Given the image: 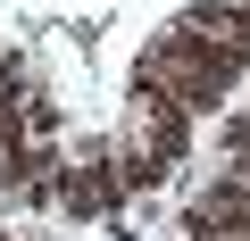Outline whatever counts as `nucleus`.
<instances>
[{
	"label": "nucleus",
	"instance_id": "f257e3e1",
	"mask_svg": "<svg viewBox=\"0 0 250 241\" xmlns=\"http://www.w3.org/2000/svg\"><path fill=\"white\" fill-rule=\"evenodd\" d=\"M134 75H142V83H167L192 116H208V108H217V100H225L250 67H242L225 42H208V34H192V25L175 17V25H159V34L134 50Z\"/></svg>",
	"mask_w": 250,
	"mask_h": 241
},
{
	"label": "nucleus",
	"instance_id": "f03ea898",
	"mask_svg": "<svg viewBox=\"0 0 250 241\" xmlns=\"http://www.w3.org/2000/svg\"><path fill=\"white\" fill-rule=\"evenodd\" d=\"M17 200H34V208H50V216H75V224H92V216H117L125 200V167H117V150H75V158H59L42 183H25Z\"/></svg>",
	"mask_w": 250,
	"mask_h": 241
},
{
	"label": "nucleus",
	"instance_id": "7ed1b4c3",
	"mask_svg": "<svg viewBox=\"0 0 250 241\" xmlns=\"http://www.w3.org/2000/svg\"><path fill=\"white\" fill-rule=\"evenodd\" d=\"M192 125H200V116H192L167 83L125 75V133H134V142H150L159 158H192Z\"/></svg>",
	"mask_w": 250,
	"mask_h": 241
},
{
	"label": "nucleus",
	"instance_id": "20e7f679",
	"mask_svg": "<svg viewBox=\"0 0 250 241\" xmlns=\"http://www.w3.org/2000/svg\"><path fill=\"white\" fill-rule=\"evenodd\" d=\"M192 34H208V42H225L242 67H250V9H242V0H192V9H175Z\"/></svg>",
	"mask_w": 250,
	"mask_h": 241
},
{
	"label": "nucleus",
	"instance_id": "39448f33",
	"mask_svg": "<svg viewBox=\"0 0 250 241\" xmlns=\"http://www.w3.org/2000/svg\"><path fill=\"white\" fill-rule=\"evenodd\" d=\"M59 158H67L59 142H34V133H25L17 150H0V191H25V183H42V175H50Z\"/></svg>",
	"mask_w": 250,
	"mask_h": 241
},
{
	"label": "nucleus",
	"instance_id": "423d86ee",
	"mask_svg": "<svg viewBox=\"0 0 250 241\" xmlns=\"http://www.w3.org/2000/svg\"><path fill=\"white\" fill-rule=\"evenodd\" d=\"M117 167H125V191H159L175 158H159L150 142H134V133H125V150H117Z\"/></svg>",
	"mask_w": 250,
	"mask_h": 241
},
{
	"label": "nucleus",
	"instance_id": "0eeeda50",
	"mask_svg": "<svg viewBox=\"0 0 250 241\" xmlns=\"http://www.w3.org/2000/svg\"><path fill=\"white\" fill-rule=\"evenodd\" d=\"M17 116H25V133H34V142H59V133H67V108H59V100H42V92H25V108H17Z\"/></svg>",
	"mask_w": 250,
	"mask_h": 241
},
{
	"label": "nucleus",
	"instance_id": "6e6552de",
	"mask_svg": "<svg viewBox=\"0 0 250 241\" xmlns=\"http://www.w3.org/2000/svg\"><path fill=\"white\" fill-rule=\"evenodd\" d=\"M217 150H225V158H233V150H250V108H233L225 125H217Z\"/></svg>",
	"mask_w": 250,
	"mask_h": 241
},
{
	"label": "nucleus",
	"instance_id": "1a4fd4ad",
	"mask_svg": "<svg viewBox=\"0 0 250 241\" xmlns=\"http://www.w3.org/2000/svg\"><path fill=\"white\" fill-rule=\"evenodd\" d=\"M0 241H17V233H0Z\"/></svg>",
	"mask_w": 250,
	"mask_h": 241
}]
</instances>
